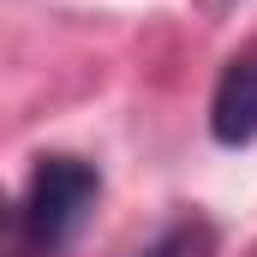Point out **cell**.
Masks as SVG:
<instances>
[{
  "label": "cell",
  "mask_w": 257,
  "mask_h": 257,
  "mask_svg": "<svg viewBox=\"0 0 257 257\" xmlns=\"http://www.w3.org/2000/svg\"><path fill=\"white\" fill-rule=\"evenodd\" d=\"M215 251V227L203 215H186V221H168L138 257H209Z\"/></svg>",
  "instance_id": "3"
},
{
  "label": "cell",
  "mask_w": 257,
  "mask_h": 257,
  "mask_svg": "<svg viewBox=\"0 0 257 257\" xmlns=\"http://www.w3.org/2000/svg\"><path fill=\"white\" fill-rule=\"evenodd\" d=\"M209 138L221 150H251L257 144V42H245L239 54H227V66L215 72Z\"/></svg>",
  "instance_id": "2"
},
{
  "label": "cell",
  "mask_w": 257,
  "mask_h": 257,
  "mask_svg": "<svg viewBox=\"0 0 257 257\" xmlns=\"http://www.w3.org/2000/svg\"><path fill=\"white\" fill-rule=\"evenodd\" d=\"M102 203V168L84 156L48 150L30 162V180L12 209V257H60Z\"/></svg>",
  "instance_id": "1"
}]
</instances>
